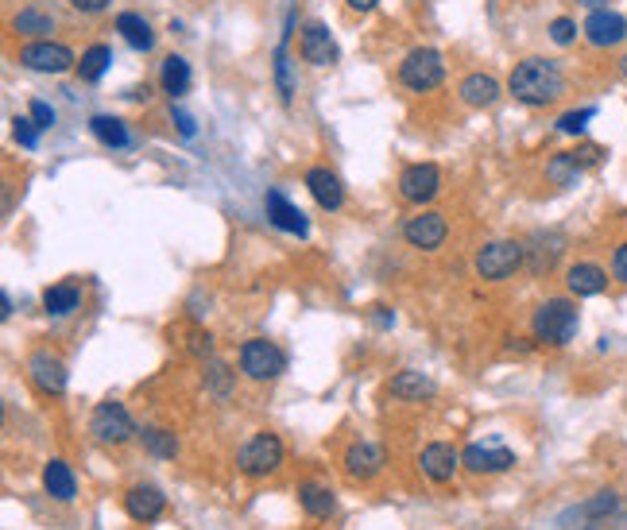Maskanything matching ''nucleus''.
<instances>
[{
    "mask_svg": "<svg viewBox=\"0 0 627 530\" xmlns=\"http://www.w3.org/2000/svg\"><path fill=\"white\" fill-rule=\"evenodd\" d=\"M508 89L515 101H523L527 109H546L566 93V74L562 66L550 59H523L508 78Z\"/></svg>",
    "mask_w": 627,
    "mask_h": 530,
    "instance_id": "nucleus-1",
    "label": "nucleus"
},
{
    "mask_svg": "<svg viewBox=\"0 0 627 530\" xmlns=\"http://www.w3.org/2000/svg\"><path fill=\"white\" fill-rule=\"evenodd\" d=\"M577 325H581V318H577V306L569 298H546L531 318V333H535L538 345L562 349L577 337Z\"/></svg>",
    "mask_w": 627,
    "mask_h": 530,
    "instance_id": "nucleus-2",
    "label": "nucleus"
},
{
    "mask_svg": "<svg viewBox=\"0 0 627 530\" xmlns=\"http://www.w3.org/2000/svg\"><path fill=\"white\" fill-rule=\"evenodd\" d=\"M523 264H527V248L519 240H492V244L480 248L477 260H473V267H477V275L484 283H504Z\"/></svg>",
    "mask_w": 627,
    "mask_h": 530,
    "instance_id": "nucleus-3",
    "label": "nucleus"
},
{
    "mask_svg": "<svg viewBox=\"0 0 627 530\" xmlns=\"http://www.w3.org/2000/svg\"><path fill=\"white\" fill-rule=\"evenodd\" d=\"M279 465H283V442H279V434L260 430V434H252L237 449V469L244 476H252V480H264L271 472H279Z\"/></svg>",
    "mask_w": 627,
    "mask_h": 530,
    "instance_id": "nucleus-4",
    "label": "nucleus"
},
{
    "mask_svg": "<svg viewBox=\"0 0 627 530\" xmlns=\"http://www.w3.org/2000/svg\"><path fill=\"white\" fill-rule=\"evenodd\" d=\"M240 372L256 383L279 380L287 372V353L268 337H252V341L240 345Z\"/></svg>",
    "mask_w": 627,
    "mask_h": 530,
    "instance_id": "nucleus-5",
    "label": "nucleus"
},
{
    "mask_svg": "<svg viewBox=\"0 0 627 530\" xmlns=\"http://www.w3.org/2000/svg\"><path fill=\"white\" fill-rule=\"evenodd\" d=\"M442 78H446V59L434 47H415L399 62V82L411 93H430V89L442 86Z\"/></svg>",
    "mask_w": 627,
    "mask_h": 530,
    "instance_id": "nucleus-6",
    "label": "nucleus"
},
{
    "mask_svg": "<svg viewBox=\"0 0 627 530\" xmlns=\"http://www.w3.org/2000/svg\"><path fill=\"white\" fill-rule=\"evenodd\" d=\"M90 434L101 445H124V442H132L140 430H136L128 407L117 403V399H109V403H97V411H93V418H90Z\"/></svg>",
    "mask_w": 627,
    "mask_h": 530,
    "instance_id": "nucleus-7",
    "label": "nucleus"
},
{
    "mask_svg": "<svg viewBox=\"0 0 627 530\" xmlns=\"http://www.w3.org/2000/svg\"><path fill=\"white\" fill-rule=\"evenodd\" d=\"M20 66H28L35 74H66L74 62V51L62 47V43H51V39H35L28 47H20Z\"/></svg>",
    "mask_w": 627,
    "mask_h": 530,
    "instance_id": "nucleus-8",
    "label": "nucleus"
},
{
    "mask_svg": "<svg viewBox=\"0 0 627 530\" xmlns=\"http://www.w3.org/2000/svg\"><path fill=\"white\" fill-rule=\"evenodd\" d=\"M446 236H449L446 217L434 213V209H422L415 217H407V225H403V240L411 248H422V252H438L446 244Z\"/></svg>",
    "mask_w": 627,
    "mask_h": 530,
    "instance_id": "nucleus-9",
    "label": "nucleus"
},
{
    "mask_svg": "<svg viewBox=\"0 0 627 530\" xmlns=\"http://www.w3.org/2000/svg\"><path fill=\"white\" fill-rule=\"evenodd\" d=\"M438 190H442V171L434 163H411L399 175V198L411 202V206H422V202L438 198Z\"/></svg>",
    "mask_w": 627,
    "mask_h": 530,
    "instance_id": "nucleus-10",
    "label": "nucleus"
},
{
    "mask_svg": "<svg viewBox=\"0 0 627 530\" xmlns=\"http://www.w3.org/2000/svg\"><path fill=\"white\" fill-rule=\"evenodd\" d=\"M581 31L597 51H608V47H620L627 39V16H620L616 8H597V12H589Z\"/></svg>",
    "mask_w": 627,
    "mask_h": 530,
    "instance_id": "nucleus-11",
    "label": "nucleus"
},
{
    "mask_svg": "<svg viewBox=\"0 0 627 530\" xmlns=\"http://www.w3.org/2000/svg\"><path fill=\"white\" fill-rule=\"evenodd\" d=\"M461 465L469 472H477V476H492V472H508L515 465V453L504 449L500 442H488V445H465L461 449Z\"/></svg>",
    "mask_w": 627,
    "mask_h": 530,
    "instance_id": "nucleus-12",
    "label": "nucleus"
},
{
    "mask_svg": "<svg viewBox=\"0 0 627 530\" xmlns=\"http://www.w3.org/2000/svg\"><path fill=\"white\" fill-rule=\"evenodd\" d=\"M418 465H422V476L434 480V484H449V480L457 476V469H465V465H461V453L449 442H430L422 449Z\"/></svg>",
    "mask_w": 627,
    "mask_h": 530,
    "instance_id": "nucleus-13",
    "label": "nucleus"
},
{
    "mask_svg": "<svg viewBox=\"0 0 627 530\" xmlns=\"http://www.w3.org/2000/svg\"><path fill=\"white\" fill-rule=\"evenodd\" d=\"M28 376L43 395H62V391H66V364H62L55 353H47V349L31 353Z\"/></svg>",
    "mask_w": 627,
    "mask_h": 530,
    "instance_id": "nucleus-14",
    "label": "nucleus"
},
{
    "mask_svg": "<svg viewBox=\"0 0 627 530\" xmlns=\"http://www.w3.org/2000/svg\"><path fill=\"white\" fill-rule=\"evenodd\" d=\"M124 511L136 519V523H155L163 511H167V496L155 488V484H132L124 492Z\"/></svg>",
    "mask_w": 627,
    "mask_h": 530,
    "instance_id": "nucleus-15",
    "label": "nucleus"
},
{
    "mask_svg": "<svg viewBox=\"0 0 627 530\" xmlns=\"http://www.w3.org/2000/svg\"><path fill=\"white\" fill-rule=\"evenodd\" d=\"M384 465H388V457L376 442H357L345 449V472L353 480H372V476L384 472Z\"/></svg>",
    "mask_w": 627,
    "mask_h": 530,
    "instance_id": "nucleus-16",
    "label": "nucleus"
},
{
    "mask_svg": "<svg viewBox=\"0 0 627 530\" xmlns=\"http://www.w3.org/2000/svg\"><path fill=\"white\" fill-rule=\"evenodd\" d=\"M264 209H268V217H271V225H275V229H283V233H295V236L310 233V221H306V213H302L295 202H287V194L268 190Z\"/></svg>",
    "mask_w": 627,
    "mask_h": 530,
    "instance_id": "nucleus-17",
    "label": "nucleus"
},
{
    "mask_svg": "<svg viewBox=\"0 0 627 530\" xmlns=\"http://www.w3.org/2000/svg\"><path fill=\"white\" fill-rule=\"evenodd\" d=\"M299 51L310 66H333L337 62V43H333L326 24H306L299 39Z\"/></svg>",
    "mask_w": 627,
    "mask_h": 530,
    "instance_id": "nucleus-18",
    "label": "nucleus"
},
{
    "mask_svg": "<svg viewBox=\"0 0 627 530\" xmlns=\"http://www.w3.org/2000/svg\"><path fill=\"white\" fill-rule=\"evenodd\" d=\"M306 190L314 194V202L322 209H341L345 206V186L329 167H310L306 171Z\"/></svg>",
    "mask_w": 627,
    "mask_h": 530,
    "instance_id": "nucleus-19",
    "label": "nucleus"
},
{
    "mask_svg": "<svg viewBox=\"0 0 627 530\" xmlns=\"http://www.w3.org/2000/svg\"><path fill=\"white\" fill-rule=\"evenodd\" d=\"M523 248H527V244H523ZM562 252H566L562 233H535L531 248H527V267H531V275H546L550 267L558 264Z\"/></svg>",
    "mask_w": 627,
    "mask_h": 530,
    "instance_id": "nucleus-20",
    "label": "nucleus"
},
{
    "mask_svg": "<svg viewBox=\"0 0 627 530\" xmlns=\"http://www.w3.org/2000/svg\"><path fill=\"white\" fill-rule=\"evenodd\" d=\"M566 287H569V295H577V298L604 295V287H608V271H604L600 264H573L566 271Z\"/></svg>",
    "mask_w": 627,
    "mask_h": 530,
    "instance_id": "nucleus-21",
    "label": "nucleus"
},
{
    "mask_svg": "<svg viewBox=\"0 0 627 530\" xmlns=\"http://www.w3.org/2000/svg\"><path fill=\"white\" fill-rule=\"evenodd\" d=\"M391 399H399V403H422V399H430V395H438V383L430 380V376H422L415 368H407V372H399L395 380H391Z\"/></svg>",
    "mask_w": 627,
    "mask_h": 530,
    "instance_id": "nucleus-22",
    "label": "nucleus"
},
{
    "mask_svg": "<svg viewBox=\"0 0 627 530\" xmlns=\"http://www.w3.org/2000/svg\"><path fill=\"white\" fill-rule=\"evenodd\" d=\"M43 488H47L51 500H59V503H70L78 496V480H74L70 465L59 461V457H51V461L43 465Z\"/></svg>",
    "mask_w": 627,
    "mask_h": 530,
    "instance_id": "nucleus-23",
    "label": "nucleus"
},
{
    "mask_svg": "<svg viewBox=\"0 0 627 530\" xmlns=\"http://www.w3.org/2000/svg\"><path fill=\"white\" fill-rule=\"evenodd\" d=\"M616 511H620V496H616L612 488H604V492H597L589 503L573 507L566 519H581V523H589V527H600V523H608Z\"/></svg>",
    "mask_w": 627,
    "mask_h": 530,
    "instance_id": "nucleus-24",
    "label": "nucleus"
},
{
    "mask_svg": "<svg viewBox=\"0 0 627 530\" xmlns=\"http://www.w3.org/2000/svg\"><path fill=\"white\" fill-rule=\"evenodd\" d=\"M461 101H465L469 109H488V105L500 101V82H496L492 74H469V78L461 82Z\"/></svg>",
    "mask_w": 627,
    "mask_h": 530,
    "instance_id": "nucleus-25",
    "label": "nucleus"
},
{
    "mask_svg": "<svg viewBox=\"0 0 627 530\" xmlns=\"http://www.w3.org/2000/svg\"><path fill=\"white\" fill-rule=\"evenodd\" d=\"M117 31L124 35V43H128L132 51H144V55H148L151 47H155V31H151V24L140 12H120Z\"/></svg>",
    "mask_w": 627,
    "mask_h": 530,
    "instance_id": "nucleus-26",
    "label": "nucleus"
},
{
    "mask_svg": "<svg viewBox=\"0 0 627 530\" xmlns=\"http://www.w3.org/2000/svg\"><path fill=\"white\" fill-rule=\"evenodd\" d=\"M299 507L310 515V519H329V515H333V507H337V500H333V488L306 480V484H299Z\"/></svg>",
    "mask_w": 627,
    "mask_h": 530,
    "instance_id": "nucleus-27",
    "label": "nucleus"
},
{
    "mask_svg": "<svg viewBox=\"0 0 627 530\" xmlns=\"http://www.w3.org/2000/svg\"><path fill=\"white\" fill-rule=\"evenodd\" d=\"M78 306H82V291L74 283H55V287L43 291V310L51 318H70Z\"/></svg>",
    "mask_w": 627,
    "mask_h": 530,
    "instance_id": "nucleus-28",
    "label": "nucleus"
},
{
    "mask_svg": "<svg viewBox=\"0 0 627 530\" xmlns=\"http://www.w3.org/2000/svg\"><path fill=\"white\" fill-rule=\"evenodd\" d=\"M159 82H163V93H171V97L190 93V82H194L190 62L182 59V55H167V59H163V70H159Z\"/></svg>",
    "mask_w": 627,
    "mask_h": 530,
    "instance_id": "nucleus-29",
    "label": "nucleus"
},
{
    "mask_svg": "<svg viewBox=\"0 0 627 530\" xmlns=\"http://www.w3.org/2000/svg\"><path fill=\"white\" fill-rule=\"evenodd\" d=\"M12 31L31 35V39H47V35L55 31V20H51L47 12H39V8H20V12L12 16Z\"/></svg>",
    "mask_w": 627,
    "mask_h": 530,
    "instance_id": "nucleus-30",
    "label": "nucleus"
},
{
    "mask_svg": "<svg viewBox=\"0 0 627 530\" xmlns=\"http://www.w3.org/2000/svg\"><path fill=\"white\" fill-rule=\"evenodd\" d=\"M581 175H585V167L577 163L573 151H558V155L546 163V178H550L554 186H577V178Z\"/></svg>",
    "mask_w": 627,
    "mask_h": 530,
    "instance_id": "nucleus-31",
    "label": "nucleus"
},
{
    "mask_svg": "<svg viewBox=\"0 0 627 530\" xmlns=\"http://www.w3.org/2000/svg\"><path fill=\"white\" fill-rule=\"evenodd\" d=\"M109 62H113V47H105V43H93L90 51H82V62H78L82 82H101Z\"/></svg>",
    "mask_w": 627,
    "mask_h": 530,
    "instance_id": "nucleus-32",
    "label": "nucleus"
},
{
    "mask_svg": "<svg viewBox=\"0 0 627 530\" xmlns=\"http://www.w3.org/2000/svg\"><path fill=\"white\" fill-rule=\"evenodd\" d=\"M90 128L105 148H128V144H132V136H128V128H124V120H117V117H105V113H101V117L90 120Z\"/></svg>",
    "mask_w": 627,
    "mask_h": 530,
    "instance_id": "nucleus-33",
    "label": "nucleus"
},
{
    "mask_svg": "<svg viewBox=\"0 0 627 530\" xmlns=\"http://www.w3.org/2000/svg\"><path fill=\"white\" fill-rule=\"evenodd\" d=\"M140 442H144V449H148L151 457H159V461H175V453H179V438H175L171 430H159V426L140 430Z\"/></svg>",
    "mask_w": 627,
    "mask_h": 530,
    "instance_id": "nucleus-34",
    "label": "nucleus"
},
{
    "mask_svg": "<svg viewBox=\"0 0 627 530\" xmlns=\"http://www.w3.org/2000/svg\"><path fill=\"white\" fill-rule=\"evenodd\" d=\"M287 39H291V28L283 35V43H279V51H275V86L283 93V101H291L295 97V82H291V59H287Z\"/></svg>",
    "mask_w": 627,
    "mask_h": 530,
    "instance_id": "nucleus-35",
    "label": "nucleus"
},
{
    "mask_svg": "<svg viewBox=\"0 0 627 530\" xmlns=\"http://www.w3.org/2000/svg\"><path fill=\"white\" fill-rule=\"evenodd\" d=\"M593 117H597V109H593V105H585V109H569V113L558 117L554 128H558V132H566V136H581V132H585V124H589Z\"/></svg>",
    "mask_w": 627,
    "mask_h": 530,
    "instance_id": "nucleus-36",
    "label": "nucleus"
},
{
    "mask_svg": "<svg viewBox=\"0 0 627 530\" xmlns=\"http://www.w3.org/2000/svg\"><path fill=\"white\" fill-rule=\"evenodd\" d=\"M39 132H43V128H39V124H35V120L31 117H16L12 120V136H16V144H20V148H39Z\"/></svg>",
    "mask_w": 627,
    "mask_h": 530,
    "instance_id": "nucleus-37",
    "label": "nucleus"
},
{
    "mask_svg": "<svg viewBox=\"0 0 627 530\" xmlns=\"http://www.w3.org/2000/svg\"><path fill=\"white\" fill-rule=\"evenodd\" d=\"M550 39H554L558 47H569V43L577 39V20H569V16H558V20L550 24Z\"/></svg>",
    "mask_w": 627,
    "mask_h": 530,
    "instance_id": "nucleus-38",
    "label": "nucleus"
},
{
    "mask_svg": "<svg viewBox=\"0 0 627 530\" xmlns=\"http://www.w3.org/2000/svg\"><path fill=\"white\" fill-rule=\"evenodd\" d=\"M612 279L627 287V240L624 244H616V252H612Z\"/></svg>",
    "mask_w": 627,
    "mask_h": 530,
    "instance_id": "nucleus-39",
    "label": "nucleus"
},
{
    "mask_svg": "<svg viewBox=\"0 0 627 530\" xmlns=\"http://www.w3.org/2000/svg\"><path fill=\"white\" fill-rule=\"evenodd\" d=\"M28 117L39 124V128H51L55 124V109L47 105V101H31V109H28Z\"/></svg>",
    "mask_w": 627,
    "mask_h": 530,
    "instance_id": "nucleus-40",
    "label": "nucleus"
},
{
    "mask_svg": "<svg viewBox=\"0 0 627 530\" xmlns=\"http://www.w3.org/2000/svg\"><path fill=\"white\" fill-rule=\"evenodd\" d=\"M209 380H213V391L225 395L229 391V368L225 364H209Z\"/></svg>",
    "mask_w": 627,
    "mask_h": 530,
    "instance_id": "nucleus-41",
    "label": "nucleus"
},
{
    "mask_svg": "<svg viewBox=\"0 0 627 530\" xmlns=\"http://www.w3.org/2000/svg\"><path fill=\"white\" fill-rule=\"evenodd\" d=\"M171 117H175V124H179V132L186 136V140H190V136L198 132V124H194V117H190V113H182V109H175Z\"/></svg>",
    "mask_w": 627,
    "mask_h": 530,
    "instance_id": "nucleus-42",
    "label": "nucleus"
},
{
    "mask_svg": "<svg viewBox=\"0 0 627 530\" xmlns=\"http://www.w3.org/2000/svg\"><path fill=\"white\" fill-rule=\"evenodd\" d=\"M70 8H78V12L93 16V12H105V8H109V0H70Z\"/></svg>",
    "mask_w": 627,
    "mask_h": 530,
    "instance_id": "nucleus-43",
    "label": "nucleus"
},
{
    "mask_svg": "<svg viewBox=\"0 0 627 530\" xmlns=\"http://www.w3.org/2000/svg\"><path fill=\"white\" fill-rule=\"evenodd\" d=\"M345 4H349L353 12H372V8L380 4V0H345Z\"/></svg>",
    "mask_w": 627,
    "mask_h": 530,
    "instance_id": "nucleus-44",
    "label": "nucleus"
},
{
    "mask_svg": "<svg viewBox=\"0 0 627 530\" xmlns=\"http://www.w3.org/2000/svg\"><path fill=\"white\" fill-rule=\"evenodd\" d=\"M577 4H581V8H589V12H597V8H608L612 0H577Z\"/></svg>",
    "mask_w": 627,
    "mask_h": 530,
    "instance_id": "nucleus-45",
    "label": "nucleus"
},
{
    "mask_svg": "<svg viewBox=\"0 0 627 530\" xmlns=\"http://www.w3.org/2000/svg\"><path fill=\"white\" fill-rule=\"evenodd\" d=\"M620 74L627 78V51H624V59H620Z\"/></svg>",
    "mask_w": 627,
    "mask_h": 530,
    "instance_id": "nucleus-46",
    "label": "nucleus"
}]
</instances>
